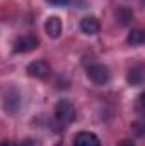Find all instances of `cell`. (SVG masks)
<instances>
[{"label": "cell", "instance_id": "cell-9", "mask_svg": "<svg viewBox=\"0 0 145 146\" xmlns=\"http://www.w3.org/2000/svg\"><path fill=\"white\" fill-rule=\"evenodd\" d=\"M144 66L142 65H135V66H132L130 70H128V75H126V80H128V83H132V85H142L144 83Z\"/></svg>", "mask_w": 145, "mask_h": 146}, {"label": "cell", "instance_id": "cell-11", "mask_svg": "<svg viewBox=\"0 0 145 146\" xmlns=\"http://www.w3.org/2000/svg\"><path fill=\"white\" fill-rule=\"evenodd\" d=\"M116 17H118V21L125 26V24H130V22H132V19H133V12L128 10V9H119V10L116 12Z\"/></svg>", "mask_w": 145, "mask_h": 146}, {"label": "cell", "instance_id": "cell-5", "mask_svg": "<svg viewBox=\"0 0 145 146\" xmlns=\"http://www.w3.org/2000/svg\"><path fill=\"white\" fill-rule=\"evenodd\" d=\"M26 72L33 78H46L50 75V65L44 60H36V61H33V63L28 65Z\"/></svg>", "mask_w": 145, "mask_h": 146}, {"label": "cell", "instance_id": "cell-8", "mask_svg": "<svg viewBox=\"0 0 145 146\" xmlns=\"http://www.w3.org/2000/svg\"><path fill=\"white\" fill-rule=\"evenodd\" d=\"M44 31H46V34L51 37V39L60 37V34H62V21L56 15L48 17V21L44 22Z\"/></svg>", "mask_w": 145, "mask_h": 146}, {"label": "cell", "instance_id": "cell-14", "mask_svg": "<svg viewBox=\"0 0 145 146\" xmlns=\"http://www.w3.org/2000/svg\"><path fill=\"white\" fill-rule=\"evenodd\" d=\"M21 146H34V143H33L31 139H26V141H22V145Z\"/></svg>", "mask_w": 145, "mask_h": 146}, {"label": "cell", "instance_id": "cell-12", "mask_svg": "<svg viewBox=\"0 0 145 146\" xmlns=\"http://www.w3.org/2000/svg\"><path fill=\"white\" fill-rule=\"evenodd\" d=\"M46 2L51 3V5H55V7H65L68 3V0H46Z\"/></svg>", "mask_w": 145, "mask_h": 146}, {"label": "cell", "instance_id": "cell-7", "mask_svg": "<svg viewBox=\"0 0 145 146\" xmlns=\"http://www.w3.org/2000/svg\"><path fill=\"white\" fill-rule=\"evenodd\" d=\"M99 29H101L99 21H97L96 17H92V15H87V17H84V19L80 21V31H82L84 34H87V36L97 34Z\"/></svg>", "mask_w": 145, "mask_h": 146}, {"label": "cell", "instance_id": "cell-6", "mask_svg": "<svg viewBox=\"0 0 145 146\" xmlns=\"http://www.w3.org/2000/svg\"><path fill=\"white\" fill-rule=\"evenodd\" d=\"M73 146H101L99 138L94 134V133H89V131H82L75 136L73 139Z\"/></svg>", "mask_w": 145, "mask_h": 146}, {"label": "cell", "instance_id": "cell-1", "mask_svg": "<svg viewBox=\"0 0 145 146\" xmlns=\"http://www.w3.org/2000/svg\"><path fill=\"white\" fill-rule=\"evenodd\" d=\"M55 117L56 121L62 124V126H67L70 124L73 119H75V107L70 100H58L56 106H55Z\"/></svg>", "mask_w": 145, "mask_h": 146}, {"label": "cell", "instance_id": "cell-3", "mask_svg": "<svg viewBox=\"0 0 145 146\" xmlns=\"http://www.w3.org/2000/svg\"><path fill=\"white\" fill-rule=\"evenodd\" d=\"M22 100V97H21V94L15 90V88H9L7 92H5V95H3V107L7 112H10V114H15L19 107H21V102Z\"/></svg>", "mask_w": 145, "mask_h": 146}, {"label": "cell", "instance_id": "cell-13", "mask_svg": "<svg viewBox=\"0 0 145 146\" xmlns=\"http://www.w3.org/2000/svg\"><path fill=\"white\" fill-rule=\"evenodd\" d=\"M118 146H135V143H133L132 139H123V141H121Z\"/></svg>", "mask_w": 145, "mask_h": 146}, {"label": "cell", "instance_id": "cell-10", "mask_svg": "<svg viewBox=\"0 0 145 146\" xmlns=\"http://www.w3.org/2000/svg\"><path fill=\"white\" fill-rule=\"evenodd\" d=\"M126 41H128L130 46H140V44H144V41H145L144 31H142V29H133V31H130Z\"/></svg>", "mask_w": 145, "mask_h": 146}, {"label": "cell", "instance_id": "cell-15", "mask_svg": "<svg viewBox=\"0 0 145 146\" xmlns=\"http://www.w3.org/2000/svg\"><path fill=\"white\" fill-rule=\"evenodd\" d=\"M0 146H14V145H10L9 141H2V143H0Z\"/></svg>", "mask_w": 145, "mask_h": 146}, {"label": "cell", "instance_id": "cell-4", "mask_svg": "<svg viewBox=\"0 0 145 146\" xmlns=\"http://www.w3.org/2000/svg\"><path fill=\"white\" fill-rule=\"evenodd\" d=\"M38 44H39V41H38L36 36H31V34L21 36L17 37L15 42H14V51L15 53H29V51L36 49Z\"/></svg>", "mask_w": 145, "mask_h": 146}, {"label": "cell", "instance_id": "cell-2", "mask_svg": "<svg viewBox=\"0 0 145 146\" xmlns=\"http://www.w3.org/2000/svg\"><path fill=\"white\" fill-rule=\"evenodd\" d=\"M87 76H89L94 83H97V85H104V83H108L109 82L111 73H109L108 66L97 63V65H91V66L87 68Z\"/></svg>", "mask_w": 145, "mask_h": 146}]
</instances>
